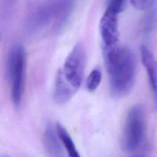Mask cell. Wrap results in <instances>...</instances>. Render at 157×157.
Returning <instances> with one entry per match:
<instances>
[{
	"mask_svg": "<svg viewBox=\"0 0 157 157\" xmlns=\"http://www.w3.org/2000/svg\"><path fill=\"white\" fill-rule=\"evenodd\" d=\"M102 52L112 94L118 97L126 95L131 90L135 80L136 61L134 53L119 44L102 47Z\"/></svg>",
	"mask_w": 157,
	"mask_h": 157,
	"instance_id": "1",
	"label": "cell"
},
{
	"mask_svg": "<svg viewBox=\"0 0 157 157\" xmlns=\"http://www.w3.org/2000/svg\"><path fill=\"white\" fill-rule=\"evenodd\" d=\"M86 52L80 44L75 45L58 71L54 86L53 98L59 104L67 102L82 85L86 66Z\"/></svg>",
	"mask_w": 157,
	"mask_h": 157,
	"instance_id": "2",
	"label": "cell"
},
{
	"mask_svg": "<svg viewBox=\"0 0 157 157\" xmlns=\"http://www.w3.org/2000/svg\"><path fill=\"white\" fill-rule=\"evenodd\" d=\"M26 67L25 50L19 44L10 49L6 64L5 75L11 85V98L14 107L18 109L21 103Z\"/></svg>",
	"mask_w": 157,
	"mask_h": 157,
	"instance_id": "3",
	"label": "cell"
},
{
	"mask_svg": "<svg viewBox=\"0 0 157 157\" xmlns=\"http://www.w3.org/2000/svg\"><path fill=\"white\" fill-rule=\"evenodd\" d=\"M145 117L143 107L133 106L128 112L123 132L121 144L126 151H133L140 145L145 134Z\"/></svg>",
	"mask_w": 157,
	"mask_h": 157,
	"instance_id": "4",
	"label": "cell"
},
{
	"mask_svg": "<svg viewBox=\"0 0 157 157\" xmlns=\"http://www.w3.org/2000/svg\"><path fill=\"white\" fill-rule=\"evenodd\" d=\"M55 18L53 0L42 2L34 7L26 17L25 26L29 33H36L47 27Z\"/></svg>",
	"mask_w": 157,
	"mask_h": 157,
	"instance_id": "5",
	"label": "cell"
},
{
	"mask_svg": "<svg viewBox=\"0 0 157 157\" xmlns=\"http://www.w3.org/2000/svg\"><path fill=\"white\" fill-rule=\"evenodd\" d=\"M117 14L105 10L99 23V31L102 47L118 45L119 31Z\"/></svg>",
	"mask_w": 157,
	"mask_h": 157,
	"instance_id": "6",
	"label": "cell"
},
{
	"mask_svg": "<svg viewBox=\"0 0 157 157\" xmlns=\"http://www.w3.org/2000/svg\"><path fill=\"white\" fill-rule=\"evenodd\" d=\"M140 55L142 62L148 74L155 102L157 105V64L153 53L146 46H141Z\"/></svg>",
	"mask_w": 157,
	"mask_h": 157,
	"instance_id": "7",
	"label": "cell"
},
{
	"mask_svg": "<svg viewBox=\"0 0 157 157\" xmlns=\"http://www.w3.org/2000/svg\"><path fill=\"white\" fill-rule=\"evenodd\" d=\"M44 147L50 157H64L62 143L51 124H48L44 134Z\"/></svg>",
	"mask_w": 157,
	"mask_h": 157,
	"instance_id": "8",
	"label": "cell"
},
{
	"mask_svg": "<svg viewBox=\"0 0 157 157\" xmlns=\"http://www.w3.org/2000/svg\"><path fill=\"white\" fill-rule=\"evenodd\" d=\"M56 27L61 28L68 19L73 9L75 0H53Z\"/></svg>",
	"mask_w": 157,
	"mask_h": 157,
	"instance_id": "9",
	"label": "cell"
},
{
	"mask_svg": "<svg viewBox=\"0 0 157 157\" xmlns=\"http://www.w3.org/2000/svg\"><path fill=\"white\" fill-rule=\"evenodd\" d=\"M56 131L62 145L64 147L68 157H80L71 136L60 123L56 124Z\"/></svg>",
	"mask_w": 157,
	"mask_h": 157,
	"instance_id": "10",
	"label": "cell"
},
{
	"mask_svg": "<svg viewBox=\"0 0 157 157\" xmlns=\"http://www.w3.org/2000/svg\"><path fill=\"white\" fill-rule=\"evenodd\" d=\"M101 79L102 74L101 71L98 68L93 69L87 77L86 81V89L90 92L95 91L100 85Z\"/></svg>",
	"mask_w": 157,
	"mask_h": 157,
	"instance_id": "11",
	"label": "cell"
},
{
	"mask_svg": "<svg viewBox=\"0 0 157 157\" xmlns=\"http://www.w3.org/2000/svg\"><path fill=\"white\" fill-rule=\"evenodd\" d=\"M126 1V0H109L105 10L118 15L123 10Z\"/></svg>",
	"mask_w": 157,
	"mask_h": 157,
	"instance_id": "12",
	"label": "cell"
},
{
	"mask_svg": "<svg viewBox=\"0 0 157 157\" xmlns=\"http://www.w3.org/2000/svg\"><path fill=\"white\" fill-rule=\"evenodd\" d=\"M156 0H129L131 4L137 9L145 10L151 8Z\"/></svg>",
	"mask_w": 157,
	"mask_h": 157,
	"instance_id": "13",
	"label": "cell"
},
{
	"mask_svg": "<svg viewBox=\"0 0 157 157\" xmlns=\"http://www.w3.org/2000/svg\"><path fill=\"white\" fill-rule=\"evenodd\" d=\"M131 157H144L142 155H135V156H132Z\"/></svg>",
	"mask_w": 157,
	"mask_h": 157,
	"instance_id": "14",
	"label": "cell"
},
{
	"mask_svg": "<svg viewBox=\"0 0 157 157\" xmlns=\"http://www.w3.org/2000/svg\"><path fill=\"white\" fill-rule=\"evenodd\" d=\"M3 157H9V156H3Z\"/></svg>",
	"mask_w": 157,
	"mask_h": 157,
	"instance_id": "15",
	"label": "cell"
}]
</instances>
